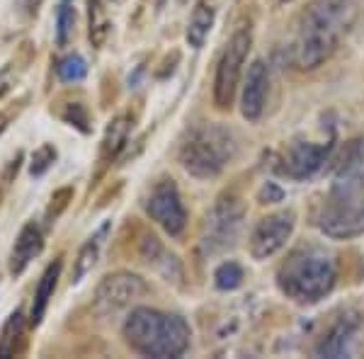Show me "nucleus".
I'll use <instances>...</instances> for the list:
<instances>
[{"label": "nucleus", "instance_id": "obj_5", "mask_svg": "<svg viewBox=\"0 0 364 359\" xmlns=\"http://www.w3.org/2000/svg\"><path fill=\"white\" fill-rule=\"evenodd\" d=\"M236 158V139L221 124H202L192 129L180 149V163L192 178L209 180Z\"/></svg>", "mask_w": 364, "mask_h": 359}, {"label": "nucleus", "instance_id": "obj_10", "mask_svg": "<svg viewBox=\"0 0 364 359\" xmlns=\"http://www.w3.org/2000/svg\"><path fill=\"white\" fill-rule=\"evenodd\" d=\"M333 151V139L328 141H296L279 161L282 175L291 180H306L326 166Z\"/></svg>", "mask_w": 364, "mask_h": 359}, {"label": "nucleus", "instance_id": "obj_24", "mask_svg": "<svg viewBox=\"0 0 364 359\" xmlns=\"http://www.w3.org/2000/svg\"><path fill=\"white\" fill-rule=\"evenodd\" d=\"M56 73H58V78H61L63 83H78V80L85 78L87 66H85L83 56L70 54V56H66V58H61V61H58Z\"/></svg>", "mask_w": 364, "mask_h": 359}, {"label": "nucleus", "instance_id": "obj_7", "mask_svg": "<svg viewBox=\"0 0 364 359\" xmlns=\"http://www.w3.org/2000/svg\"><path fill=\"white\" fill-rule=\"evenodd\" d=\"M243 202L236 197H221L216 207L209 211L207 223H204V250L219 252L236 243L240 228H243Z\"/></svg>", "mask_w": 364, "mask_h": 359}, {"label": "nucleus", "instance_id": "obj_11", "mask_svg": "<svg viewBox=\"0 0 364 359\" xmlns=\"http://www.w3.org/2000/svg\"><path fill=\"white\" fill-rule=\"evenodd\" d=\"M149 291L146 282L136 274L129 272H117L109 274L100 282L97 291H95V309L100 314H114L122 311L127 306H132L136 299H141Z\"/></svg>", "mask_w": 364, "mask_h": 359}, {"label": "nucleus", "instance_id": "obj_21", "mask_svg": "<svg viewBox=\"0 0 364 359\" xmlns=\"http://www.w3.org/2000/svg\"><path fill=\"white\" fill-rule=\"evenodd\" d=\"M75 29V5L73 0H58L56 8V44L66 46L73 39Z\"/></svg>", "mask_w": 364, "mask_h": 359}, {"label": "nucleus", "instance_id": "obj_9", "mask_svg": "<svg viewBox=\"0 0 364 359\" xmlns=\"http://www.w3.org/2000/svg\"><path fill=\"white\" fill-rule=\"evenodd\" d=\"M146 211L168 235H180L187 226V211L182 207L180 192L173 180L158 182L146 199Z\"/></svg>", "mask_w": 364, "mask_h": 359}, {"label": "nucleus", "instance_id": "obj_28", "mask_svg": "<svg viewBox=\"0 0 364 359\" xmlns=\"http://www.w3.org/2000/svg\"><path fill=\"white\" fill-rule=\"evenodd\" d=\"M5 129V117H0V132Z\"/></svg>", "mask_w": 364, "mask_h": 359}, {"label": "nucleus", "instance_id": "obj_6", "mask_svg": "<svg viewBox=\"0 0 364 359\" xmlns=\"http://www.w3.org/2000/svg\"><path fill=\"white\" fill-rule=\"evenodd\" d=\"M250 44H252L250 27H240L238 32L228 39L224 54L219 58V66H216V75H214V102L219 109L231 107L238 80H240V70H243V63H245V58H248Z\"/></svg>", "mask_w": 364, "mask_h": 359}, {"label": "nucleus", "instance_id": "obj_13", "mask_svg": "<svg viewBox=\"0 0 364 359\" xmlns=\"http://www.w3.org/2000/svg\"><path fill=\"white\" fill-rule=\"evenodd\" d=\"M357 328H360V321H357L355 316H343L336 326L328 331V335H323V340L318 343V347H316V355H321V357L350 355Z\"/></svg>", "mask_w": 364, "mask_h": 359}, {"label": "nucleus", "instance_id": "obj_23", "mask_svg": "<svg viewBox=\"0 0 364 359\" xmlns=\"http://www.w3.org/2000/svg\"><path fill=\"white\" fill-rule=\"evenodd\" d=\"M87 8H90V42L95 46H102L109 32V22L105 17L100 0H87Z\"/></svg>", "mask_w": 364, "mask_h": 359}, {"label": "nucleus", "instance_id": "obj_26", "mask_svg": "<svg viewBox=\"0 0 364 359\" xmlns=\"http://www.w3.org/2000/svg\"><path fill=\"white\" fill-rule=\"evenodd\" d=\"M63 119H66L68 124H75L80 132H87V117L80 105H68V109L63 112Z\"/></svg>", "mask_w": 364, "mask_h": 359}, {"label": "nucleus", "instance_id": "obj_19", "mask_svg": "<svg viewBox=\"0 0 364 359\" xmlns=\"http://www.w3.org/2000/svg\"><path fill=\"white\" fill-rule=\"evenodd\" d=\"M129 132H132V119L129 117H117L114 122H109L107 132H105V139H102V161H112L117 153L122 151V146L127 144L129 139Z\"/></svg>", "mask_w": 364, "mask_h": 359}, {"label": "nucleus", "instance_id": "obj_1", "mask_svg": "<svg viewBox=\"0 0 364 359\" xmlns=\"http://www.w3.org/2000/svg\"><path fill=\"white\" fill-rule=\"evenodd\" d=\"M357 20V0H311L299 17L291 58L296 68L314 70L338 51Z\"/></svg>", "mask_w": 364, "mask_h": 359}, {"label": "nucleus", "instance_id": "obj_27", "mask_svg": "<svg viewBox=\"0 0 364 359\" xmlns=\"http://www.w3.org/2000/svg\"><path fill=\"white\" fill-rule=\"evenodd\" d=\"M10 87H13V68L8 66V68L0 70V97H3Z\"/></svg>", "mask_w": 364, "mask_h": 359}, {"label": "nucleus", "instance_id": "obj_8", "mask_svg": "<svg viewBox=\"0 0 364 359\" xmlns=\"http://www.w3.org/2000/svg\"><path fill=\"white\" fill-rule=\"evenodd\" d=\"M296 226V214L291 209H282L257 221L250 235V255L255 260H267L279 252L291 238Z\"/></svg>", "mask_w": 364, "mask_h": 359}, {"label": "nucleus", "instance_id": "obj_2", "mask_svg": "<svg viewBox=\"0 0 364 359\" xmlns=\"http://www.w3.org/2000/svg\"><path fill=\"white\" fill-rule=\"evenodd\" d=\"M360 141H355L352 156H345L340 173L331 185L318 211V228L331 238H355L364 233V170Z\"/></svg>", "mask_w": 364, "mask_h": 359}, {"label": "nucleus", "instance_id": "obj_17", "mask_svg": "<svg viewBox=\"0 0 364 359\" xmlns=\"http://www.w3.org/2000/svg\"><path fill=\"white\" fill-rule=\"evenodd\" d=\"M58 274H61V260H54L44 269L42 279H39L37 294H34V304H32V316H29V323H32L34 328L42 323V318L46 314V306H49L51 296H54V289L58 284Z\"/></svg>", "mask_w": 364, "mask_h": 359}, {"label": "nucleus", "instance_id": "obj_4", "mask_svg": "<svg viewBox=\"0 0 364 359\" xmlns=\"http://www.w3.org/2000/svg\"><path fill=\"white\" fill-rule=\"evenodd\" d=\"M124 340L132 350L146 357H180L190 347L192 331L178 314H163L156 309H134L124 328Z\"/></svg>", "mask_w": 364, "mask_h": 359}, {"label": "nucleus", "instance_id": "obj_22", "mask_svg": "<svg viewBox=\"0 0 364 359\" xmlns=\"http://www.w3.org/2000/svg\"><path fill=\"white\" fill-rule=\"evenodd\" d=\"M243 279H245L243 267H240L238 262H233V260L219 264V267H216V272H214V284H216V289H221V291L238 289V286L243 284Z\"/></svg>", "mask_w": 364, "mask_h": 359}, {"label": "nucleus", "instance_id": "obj_20", "mask_svg": "<svg viewBox=\"0 0 364 359\" xmlns=\"http://www.w3.org/2000/svg\"><path fill=\"white\" fill-rule=\"evenodd\" d=\"M22 328H25V321H22V314L15 311L13 316L5 321L3 331H0V357H13L17 352V343L22 338Z\"/></svg>", "mask_w": 364, "mask_h": 359}, {"label": "nucleus", "instance_id": "obj_29", "mask_svg": "<svg viewBox=\"0 0 364 359\" xmlns=\"http://www.w3.org/2000/svg\"><path fill=\"white\" fill-rule=\"evenodd\" d=\"M22 3H27V0H22Z\"/></svg>", "mask_w": 364, "mask_h": 359}, {"label": "nucleus", "instance_id": "obj_12", "mask_svg": "<svg viewBox=\"0 0 364 359\" xmlns=\"http://www.w3.org/2000/svg\"><path fill=\"white\" fill-rule=\"evenodd\" d=\"M269 92V73L262 61H252L243 83V95H240V112L248 122H257L265 112Z\"/></svg>", "mask_w": 364, "mask_h": 359}, {"label": "nucleus", "instance_id": "obj_3", "mask_svg": "<svg viewBox=\"0 0 364 359\" xmlns=\"http://www.w3.org/2000/svg\"><path fill=\"white\" fill-rule=\"evenodd\" d=\"M338 267L331 252L318 245H304L289 252L277 269V286L296 304H316L336 286Z\"/></svg>", "mask_w": 364, "mask_h": 359}, {"label": "nucleus", "instance_id": "obj_14", "mask_svg": "<svg viewBox=\"0 0 364 359\" xmlns=\"http://www.w3.org/2000/svg\"><path fill=\"white\" fill-rule=\"evenodd\" d=\"M44 248V238H42V228L37 223H27L25 228L17 235L13 252H10V274H22L27 269V264L42 252Z\"/></svg>", "mask_w": 364, "mask_h": 359}, {"label": "nucleus", "instance_id": "obj_18", "mask_svg": "<svg viewBox=\"0 0 364 359\" xmlns=\"http://www.w3.org/2000/svg\"><path fill=\"white\" fill-rule=\"evenodd\" d=\"M214 17H216L214 0H199L195 13L190 17V25H187V42H190V46H195V49L204 46L211 27H214Z\"/></svg>", "mask_w": 364, "mask_h": 359}, {"label": "nucleus", "instance_id": "obj_25", "mask_svg": "<svg viewBox=\"0 0 364 359\" xmlns=\"http://www.w3.org/2000/svg\"><path fill=\"white\" fill-rule=\"evenodd\" d=\"M54 161H56V149H54V146H49V144L39 146V149L34 151V156H32L29 173H32L34 178H39V175H44L46 170L54 166Z\"/></svg>", "mask_w": 364, "mask_h": 359}, {"label": "nucleus", "instance_id": "obj_16", "mask_svg": "<svg viewBox=\"0 0 364 359\" xmlns=\"http://www.w3.org/2000/svg\"><path fill=\"white\" fill-rule=\"evenodd\" d=\"M141 255L149 260V264H154L158 272L166 274V279H180L182 277V269L178 260H175V255H170V252L163 248L161 240L156 238V235H146L144 240H141Z\"/></svg>", "mask_w": 364, "mask_h": 359}, {"label": "nucleus", "instance_id": "obj_15", "mask_svg": "<svg viewBox=\"0 0 364 359\" xmlns=\"http://www.w3.org/2000/svg\"><path fill=\"white\" fill-rule=\"evenodd\" d=\"M109 228H112V223L105 221L102 226H100L97 231L85 240V245H83V248H80L78 257H75V267H73V284H78V282L83 279V277H85L87 272H92V267H95V262H97V257H100V250H102L105 238H107Z\"/></svg>", "mask_w": 364, "mask_h": 359}, {"label": "nucleus", "instance_id": "obj_30", "mask_svg": "<svg viewBox=\"0 0 364 359\" xmlns=\"http://www.w3.org/2000/svg\"><path fill=\"white\" fill-rule=\"evenodd\" d=\"M284 3H289V0H284Z\"/></svg>", "mask_w": 364, "mask_h": 359}]
</instances>
